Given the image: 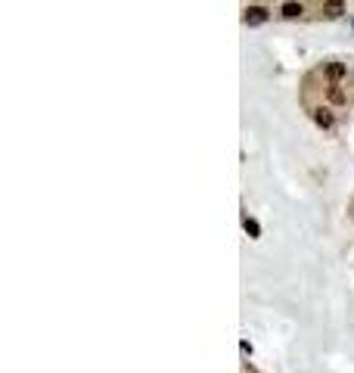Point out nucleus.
<instances>
[{"label": "nucleus", "mask_w": 354, "mask_h": 373, "mask_svg": "<svg viewBox=\"0 0 354 373\" xmlns=\"http://www.w3.org/2000/svg\"><path fill=\"white\" fill-rule=\"evenodd\" d=\"M267 19H270L267 7H246V10H242V22H246V25H264Z\"/></svg>", "instance_id": "obj_1"}, {"label": "nucleus", "mask_w": 354, "mask_h": 373, "mask_svg": "<svg viewBox=\"0 0 354 373\" xmlns=\"http://www.w3.org/2000/svg\"><path fill=\"white\" fill-rule=\"evenodd\" d=\"M311 115H314V121L320 124V128H326V131L332 128V121H335V118H332V112L326 109V106H317V109H311Z\"/></svg>", "instance_id": "obj_2"}, {"label": "nucleus", "mask_w": 354, "mask_h": 373, "mask_svg": "<svg viewBox=\"0 0 354 373\" xmlns=\"http://www.w3.org/2000/svg\"><path fill=\"white\" fill-rule=\"evenodd\" d=\"M279 13H283V19H298V16L305 13V7L298 4V0H286V4H283V10H279Z\"/></svg>", "instance_id": "obj_3"}, {"label": "nucleus", "mask_w": 354, "mask_h": 373, "mask_svg": "<svg viewBox=\"0 0 354 373\" xmlns=\"http://www.w3.org/2000/svg\"><path fill=\"white\" fill-rule=\"evenodd\" d=\"M323 13L329 16V19H339V16L345 13V4H342V0H326V10Z\"/></svg>", "instance_id": "obj_4"}, {"label": "nucleus", "mask_w": 354, "mask_h": 373, "mask_svg": "<svg viewBox=\"0 0 354 373\" xmlns=\"http://www.w3.org/2000/svg\"><path fill=\"white\" fill-rule=\"evenodd\" d=\"M326 75H329L332 81H339V78H345V75H348V68H345L342 62H329V65H326Z\"/></svg>", "instance_id": "obj_5"}, {"label": "nucleus", "mask_w": 354, "mask_h": 373, "mask_svg": "<svg viewBox=\"0 0 354 373\" xmlns=\"http://www.w3.org/2000/svg\"><path fill=\"white\" fill-rule=\"evenodd\" d=\"M242 227H246V234H249L252 240H258V237H261V227H258V221H255V218H249V215H246V218H242Z\"/></svg>", "instance_id": "obj_6"}, {"label": "nucleus", "mask_w": 354, "mask_h": 373, "mask_svg": "<svg viewBox=\"0 0 354 373\" xmlns=\"http://www.w3.org/2000/svg\"><path fill=\"white\" fill-rule=\"evenodd\" d=\"M329 100H332V103H339V106H342V103H348L345 91H339V84H332V87H329Z\"/></svg>", "instance_id": "obj_7"}]
</instances>
